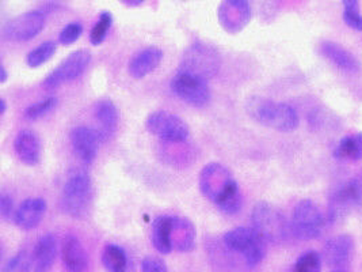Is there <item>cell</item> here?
Segmentation results:
<instances>
[{
	"label": "cell",
	"mask_w": 362,
	"mask_h": 272,
	"mask_svg": "<svg viewBox=\"0 0 362 272\" xmlns=\"http://www.w3.org/2000/svg\"><path fill=\"white\" fill-rule=\"evenodd\" d=\"M146 127L151 134L170 143H185L190 136V130L185 120L167 110L151 113L146 120Z\"/></svg>",
	"instance_id": "ba28073f"
},
{
	"label": "cell",
	"mask_w": 362,
	"mask_h": 272,
	"mask_svg": "<svg viewBox=\"0 0 362 272\" xmlns=\"http://www.w3.org/2000/svg\"><path fill=\"white\" fill-rule=\"evenodd\" d=\"M6 110H7V102L4 98H1L0 100V115H4Z\"/></svg>",
	"instance_id": "8d00e7d4"
},
{
	"label": "cell",
	"mask_w": 362,
	"mask_h": 272,
	"mask_svg": "<svg viewBox=\"0 0 362 272\" xmlns=\"http://www.w3.org/2000/svg\"><path fill=\"white\" fill-rule=\"evenodd\" d=\"M94 188L91 177L84 170H74L69 173L62 192V208L72 218H84L93 204Z\"/></svg>",
	"instance_id": "3957f363"
},
{
	"label": "cell",
	"mask_w": 362,
	"mask_h": 272,
	"mask_svg": "<svg viewBox=\"0 0 362 272\" xmlns=\"http://www.w3.org/2000/svg\"><path fill=\"white\" fill-rule=\"evenodd\" d=\"M322 256L315 251H310L297 259L292 272H322Z\"/></svg>",
	"instance_id": "f1b7e54d"
},
{
	"label": "cell",
	"mask_w": 362,
	"mask_h": 272,
	"mask_svg": "<svg viewBox=\"0 0 362 272\" xmlns=\"http://www.w3.org/2000/svg\"><path fill=\"white\" fill-rule=\"evenodd\" d=\"M94 116L99 124L98 131L100 140L106 142L113 137L118 128L119 113L115 103L110 100H100L94 106Z\"/></svg>",
	"instance_id": "ac0fdd59"
},
{
	"label": "cell",
	"mask_w": 362,
	"mask_h": 272,
	"mask_svg": "<svg viewBox=\"0 0 362 272\" xmlns=\"http://www.w3.org/2000/svg\"><path fill=\"white\" fill-rule=\"evenodd\" d=\"M334 157L344 162L361 161L362 132L342 137L334 150Z\"/></svg>",
	"instance_id": "d4e9b609"
},
{
	"label": "cell",
	"mask_w": 362,
	"mask_h": 272,
	"mask_svg": "<svg viewBox=\"0 0 362 272\" xmlns=\"http://www.w3.org/2000/svg\"><path fill=\"white\" fill-rule=\"evenodd\" d=\"M14 150L17 153L18 158L25 165L34 166L41 159V153H42L41 140L33 131H29V130L21 131L14 140Z\"/></svg>",
	"instance_id": "44dd1931"
},
{
	"label": "cell",
	"mask_w": 362,
	"mask_h": 272,
	"mask_svg": "<svg viewBox=\"0 0 362 272\" xmlns=\"http://www.w3.org/2000/svg\"><path fill=\"white\" fill-rule=\"evenodd\" d=\"M32 260L26 251H19L17 255L13 256L7 264L3 267L1 272H30Z\"/></svg>",
	"instance_id": "1f68e13d"
},
{
	"label": "cell",
	"mask_w": 362,
	"mask_h": 272,
	"mask_svg": "<svg viewBox=\"0 0 362 272\" xmlns=\"http://www.w3.org/2000/svg\"><path fill=\"white\" fill-rule=\"evenodd\" d=\"M217 17L221 26L230 32L238 33L247 26L251 19V7L245 0L224 1L217 11Z\"/></svg>",
	"instance_id": "4fadbf2b"
},
{
	"label": "cell",
	"mask_w": 362,
	"mask_h": 272,
	"mask_svg": "<svg viewBox=\"0 0 362 272\" xmlns=\"http://www.w3.org/2000/svg\"><path fill=\"white\" fill-rule=\"evenodd\" d=\"M45 21V13L41 10L23 13L4 25L3 35L13 41H29L44 30Z\"/></svg>",
	"instance_id": "7c38bea8"
},
{
	"label": "cell",
	"mask_w": 362,
	"mask_h": 272,
	"mask_svg": "<svg viewBox=\"0 0 362 272\" xmlns=\"http://www.w3.org/2000/svg\"><path fill=\"white\" fill-rule=\"evenodd\" d=\"M252 229L264 238L266 242H282L289 237L291 222L286 221L280 210L267 202L255 204L251 212Z\"/></svg>",
	"instance_id": "277c9868"
},
{
	"label": "cell",
	"mask_w": 362,
	"mask_h": 272,
	"mask_svg": "<svg viewBox=\"0 0 362 272\" xmlns=\"http://www.w3.org/2000/svg\"><path fill=\"white\" fill-rule=\"evenodd\" d=\"M199 189L226 214L233 215L242 210L240 188L228 168L221 164L212 162L204 166L199 173Z\"/></svg>",
	"instance_id": "6da1fadb"
},
{
	"label": "cell",
	"mask_w": 362,
	"mask_h": 272,
	"mask_svg": "<svg viewBox=\"0 0 362 272\" xmlns=\"http://www.w3.org/2000/svg\"><path fill=\"white\" fill-rule=\"evenodd\" d=\"M63 263L68 272H84L88 266V256L81 239L68 234L62 245Z\"/></svg>",
	"instance_id": "ffe728a7"
},
{
	"label": "cell",
	"mask_w": 362,
	"mask_h": 272,
	"mask_svg": "<svg viewBox=\"0 0 362 272\" xmlns=\"http://www.w3.org/2000/svg\"><path fill=\"white\" fill-rule=\"evenodd\" d=\"M124 4H127V6H132V7H134V6H141L143 4V1L141 0H136V1H131V0H127V1H124Z\"/></svg>",
	"instance_id": "74e56055"
},
{
	"label": "cell",
	"mask_w": 362,
	"mask_h": 272,
	"mask_svg": "<svg viewBox=\"0 0 362 272\" xmlns=\"http://www.w3.org/2000/svg\"><path fill=\"white\" fill-rule=\"evenodd\" d=\"M163 60V51L158 47H148L137 52L128 66V71L134 79H141L153 72Z\"/></svg>",
	"instance_id": "d6986e66"
},
{
	"label": "cell",
	"mask_w": 362,
	"mask_h": 272,
	"mask_svg": "<svg viewBox=\"0 0 362 272\" xmlns=\"http://www.w3.org/2000/svg\"><path fill=\"white\" fill-rule=\"evenodd\" d=\"M54 52H56V44L53 41H45L28 53L26 63L29 67H41L54 55Z\"/></svg>",
	"instance_id": "4316f807"
},
{
	"label": "cell",
	"mask_w": 362,
	"mask_h": 272,
	"mask_svg": "<svg viewBox=\"0 0 362 272\" xmlns=\"http://www.w3.org/2000/svg\"><path fill=\"white\" fill-rule=\"evenodd\" d=\"M344 21L346 25L356 30L362 32V14L360 11V3L357 0H345L344 1Z\"/></svg>",
	"instance_id": "f546056e"
},
{
	"label": "cell",
	"mask_w": 362,
	"mask_h": 272,
	"mask_svg": "<svg viewBox=\"0 0 362 272\" xmlns=\"http://www.w3.org/2000/svg\"><path fill=\"white\" fill-rule=\"evenodd\" d=\"M357 180H358V178H357ZM358 183H360V187H361V192H362V178H360V180H358Z\"/></svg>",
	"instance_id": "ab89813d"
},
{
	"label": "cell",
	"mask_w": 362,
	"mask_h": 272,
	"mask_svg": "<svg viewBox=\"0 0 362 272\" xmlns=\"http://www.w3.org/2000/svg\"><path fill=\"white\" fill-rule=\"evenodd\" d=\"M59 251L57 238L48 233L40 238L34 246L32 256V270L33 272H49L54 264Z\"/></svg>",
	"instance_id": "2e32d148"
},
{
	"label": "cell",
	"mask_w": 362,
	"mask_h": 272,
	"mask_svg": "<svg viewBox=\"0 0 362 272\" xmlns=\"http://www.w3.org/2000/svg\"><path fill=\"white\" fill-rule=\"evenodd\" d=\"M91 60V53L87 50L72 52L45 78L47 89H56L64 82H71L79 78Z\"/></svg>",
	"instance_id": "8fae6325"
},
{
	"label": "cell",
	"mask_w": 362,
	"mask_h": 272,
	"mask_svg": "<svg viewBox=\"0 0 362 272\" xmlns=\"http://www.w3.org/2000/svg\"><path fill=\"white\" fill-rule=\"evenodd\" d=\"M56 103H57L56 97H49V98L42 100V101L32 103L25 109L23 118L26 120H30V121L40 119V118L45 116L47 113H49L50 110L56 106Z\"/></svg>",
	"instance_id": "4dcf8cb0"
},
{
	"label": "cell",
	"mask_w": 362,
	"mask_h": 272,
	"mask_svg": "<svg viewBox=\"0 0 362 272\" xmlns=\"http://www.w3.org/2000/svg\"><path fill=\"white\" fill-rule=\"evenodd\" d=\"M0 215L4 221H8V220H11V217L14 218V215H16L13 198L6 192H1V195H0Z\"/></svg>",
	"instance_id": "e575fe53"
},
{
	"label": "cell",
	"mask_w": 362,
	"mask_h": 272,
	"mask_svg": "<svg viewBox=\"0 0 362 272\" xmlns=\"http://www.w3.org/2000/svg\"><path fill=\"white\" fill-rule=\"evenodd\" d=\"M141 271L143 272H168L165 263L155 256H147L141 261Z\"/></svg>",
	"instance_id": "836d02e7"
},
{
	"label": "cell",
	"mask_w": 362,
	"mask_h": 272,
	"mask_svg": "<svg viewBox=\"0 0 362 272\" xmlns=\"http://www.w3.org/2000/svg\"><path fill=\"white\" fill-rule=\"evenodd\" d=\"M354 249V238L349 234H339L327 241L323 249L325 261L329 267L341 268L350 260Z\"/></svg>",
	"instance_id": "9a60e30c"
},
{
	"label": "cell",
	"mask_w": 362,
	"mask_h": 272,
	"mask_svg": "<svg viewBox=\"0 0 362 272\" xmlns=\"http://www.w3.org/2000/svg\"><path fill=\"white\" fill-rule=\"evenodd\" d=\"M320 52L332 64L346 72H357L361 67L358 59L351 52L332 41H323L320 44Z\"/></svg>",
	"instance_id": "603a6c76"
},
{
	"label": "cell",
	"mask_w": 362,
	"mask_h": 272,
	"mask_svg": "<svg viewBox=\"0 0 362 272\" xmlns=\"http://www.w3.org/2000/svg\"><path fill=\"white\" fill-rule=\"evenodd\" d=\"M326 220L319 210V207L313 200L304 199L296 204L292 220H291V233L292 236L310 241L322 236Z\"/></svg>",
	"instance_id": "8992f818"
},
{
	"label": "cell",
	"mask_w": 362,
	"mask_h": 272,
	"mask_svg": "<svg viewBox=\"0 0 362 272\" xmlns=\"http://www.w3.org/2000/svg\"><path fill=\"white\" fill-rule=\"evenodd\" d=\"M224 244L242 254L247 266H258L266 255V241L252 227H235L224 234Z\"/></svg>",
	"instance_id": "5b68a950"
},
{
	"label": "cell",
	"mask_w": 362,
	"mask_h": 272,
	"mask_svg": "<svg viewBox=\"0 0 362 272\" xmlns=\"http://www.w3.org/2000/svg\"><path fill=\"white\" fill-rule=\"evenodd\" d=\"M112 23H113L112 13L110 11H102L99 14L98 21L95 22V25L91 29L90 42L93 45H100L105 41L107 33H109V30L112 28Z\"/></svg>",
	"instance_id": "83f0119b"
},
{
	"label": "cell",
	"mask_w": 362,
	"mask_h": 272,
	"mask_svg": "<svg viewBox=\"0 0 362 272\" xmlns=\"http://www.w3.org/2000/svg\"><path fill=\"white\" fill-rule=\"evenodd\" d=\"M69 137L75 155L84 164H91L98 154L99 144L102 142L98 131L86 125H79L71 131Z\"/></svg>",
	"instance_id": "5bb4252c"
},
{
	"label": "cell",
	"mask_w": 362,
	"mask_h": 272,
	"mask_svg": "<svg viewBox=\"0 0 362 272\" xmlns=\"http://www.w3.org/2000/svg\"><path fill=\"white\" fill-rule=\"evenodd\" d=\"M152 245L160 255H168L173 251L171 244V217L160 215L152 222Z\"/></svg>",
	"instance_id": "cb8c5ba5"
},
{
	"label": "cell",
	"mask_w": 362,
	"mask_h": 272,
	"mask_svg": "<svg viewBox=\"0 0 362 272\" xmlns=\"http://www.w3.org/2000/svg\"><path fill=\"white\" fill-rule=\"evenodd\" d=\"M171 244L178 252H190L196 246V227L187 218L171 217Z\"/></svg>",
	"instance_id": "7402d4cb"
},
{
	"label": "cell",
	"mask_w": 362,
	"mask_h": 272,
	"mask_svg": "<svg viewBox=\"0 0 362 272\" xmlns=\"http://www.w3.org/2000/svg\"><path fill=\"white\" fill-rule=\"evenodd\" d=\"M7 78H8V72H7V69H6V66L1 63V66H0V82H1V84H6V82H7Z\"/></svg>",
	"instance_id": "d590c367"
},
{
	"label": "cell",
	"mask_w": 362,
	"mask_h": 272,
	"mask_svg": "<svg viewBox=\"0 0 362 272\" xmlns=\"http://www.w3.org/2000/svg\"><path fill=\"white\" fill-rule=\"evenodd\" d=\"M170 86L178 98L192 106L202 108L211 101V87L208 81L197 75L180 69L171 79Z\"/></svg>",
	"instance_id": "9c48e42d"
},
{
	"label": "cell",
	"mask_w": 362,
	"mask_h": 272,
	"mask_svg": "<svg viewBox=\"0 0 362 272\" xmlns=\"http://www.w3.org/2000/svg\"><path fill=\"white\" fill-rule=\"evenodd\" d=\"M331 272H347V271H346V270H344V268H335V270H334V271H331Z\"/></svg>",
	"instance_id": "f35d334b"
},
{
	"label": "cell",
	"mask_w": 362,
	"mask_h": 272,
	"mask_svg": "<svg viewBox=\"0 0 362 272\" xmlns=\"http://www.w3.org/2000/svg\"><path fill=\"white\" fill-rule=\"evenodd\" d=\"M47 202L41 198H29L23 200L16 210V225L23 230H32L42 221L47 212Z\"/></svg>",
	"instance_id": "e0dca14e"
},
{
	"label": "cell",
	"mask_w": 362,
	"mask_h": 272,
	"mask_svg": "<svg viewBox=\"0 0 362 272\" xmlns=\"http://www.w3.org/2000/svg\"><path fill=\"white\" fill-rule=\"evenodd\" d=\"M83 26L79 22H71L66 25L62 32L59 34V41L63 45H71L74 42H76L79 40V37L82 35Z\"/></svg>",
	"instance_id": "d6a6232c"
},
{
	"label": "cell",
	"mask_w": 362,
	"mask_h": 272,
	"mask_svg": "<svg viewBox=\"0 0 362 272\" xmlns=\"http://www.w3.org/2000/svg\"><path fill=\"white\" fill-rule=\"evenodd\" d=\"M220 68L218 52L204 42H194L182 59L181 71L208 79Z\"/></svg>",
	"instance_id": "52a82bcc"
},
{
	"label": "cell",
	"mask_w": 362,
	"mask_h": 272,
	"mask_svg": "<svg viewBox=\"0 0 362 272\" xmlns=\"http://www.w3.org/2000/svg\"><path fill=\"white\" fill-rule=\"evenodd\" d=\"M102 263L109 272H127L128 257L125 251L115 244H107L102 252Z\"/></svg>",
	"instance_id": "484cf974"
},
{
	"label": "cell",
	"mask_w": 362,
	"mask_h": 272,
	"mask_svg": "<svg viewBox=\"0 0 362 272\" xmlns=\"http://www.w3.org/2000/svg\"><path fill=\"white\" fill-rule=\"evenodd\" d=\"M362 202V192L357 178L338 188L329 198V222L337 223L346 218Z\"/></svg>",
	"instance_id": "30bf717a"
},
{
	"label": "cell",
	"mask_w": 362,
	"mask_h": 272,
	"mask_svg": "<svg viewBox=\"0 0 362 272\" xmlns=\"http://www.w3.org/2000/svg\"><path fill=\"white\" fill-rule=\"evenodd\" d=\"M246 109L248 116L254 121L280 132H292L300 124L296 109L285 102L251 97L246 103Z\"/></svg>",
	"instance_id": "7a4b0ae2"
}]
</instances>
